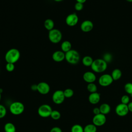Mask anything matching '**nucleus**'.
<instances>
[{"label":"nucleus","mask_w":132,"mask_h":132,"mask_svg":"<svg viewBox=\"0 0 132 132\" xmlns=\"http://www.w3.org/2000/svg\"><path fill=\"white\" fill-rule=\"evenodd\" d=\"M21 56L19 50L15 48L9 50L5 54V60L7 63H16L20 59Z\"/></svg>","instance_id":"1"},{"label":"nucleus","mask_w":132,"mask_h":132,"mask_svg":"<svg viewBox=\"0 0 132 132\" xmlns=\"http://www.w3.org/2000/svg\"><path fill=\"white\" fill-rule=\"evenodd\" d=\"M91 68L95 73H102L105 71L107 69V63L103 59H96L93 60V62L91 66Z\"/></svg>","instance_id":"2"},{"label":"nucleus","mask_w":132,"mask_h":132,"mask_svg":"<svg viewBox=\"0 0 132 132\" xmlns=\"http://www.w3.org/2000/svg\"><path fill=\"white\" fill-rule=\"evenodd\" d=\"M80 59L79 53L75 50H71L65 53V60L71 64H77Z\"/></svg>","instance_id":"3"},{"label":"nucleus","mask_w":132,"mask_h":132,"mask_svg":"<svg viewBox=\"0 0 132 132\" xmlns=\"http://www.w3.org/2000/svg\"><path fill=\"white\" fill-rule=\"evenodd\" d=\"M48 38L52 43L57 44L61 41L62 38V35L60 30L54 28L48 31Z\"/></svg>","instance_id":"4"},{"label":"nucleus","mask_w":132,"mask_h":132,"mask_svg":"<svg viewBox=\"0 0 132 132\" xmlns=\"http://www.w3.org/2000/svg\"><path fill=\"white\" fill-rule=\"evenodd\" d=\"M25 109L24 104L20 102L16 101L12 103L9 106L10 112L13 115L18 116L22 114Z\"/></svg>","instance_id":"5"},{"label":"nucleus","mask_w":132,"mask_h":132,"mask_svg":"<svg viewBox=\"0 0 132 132\" xmlns=\"http://www.w3.org/2000/svg\"><path fill=\"white\" fill-rule=\"evenodd\" d=\"M52 111L53 109L50 105L44 104L39 107L37 112L40 117L45 118L50 117Z\"/></svg>","instance_id":"6"},{"label":"nucleus","mask_w":132,"mask_h":132,"mask_svg":"<svg viewBox=\"0 0 132 132\" xmlns=\"http://www.w3.org/2000/svg\"><path fill=\"white\" fill-rule=\"evenodd\" d=\"M65 98L63 91L61 90L55 91L52 95L53 102L57 105L62 104L64 102Z\"/></svg>","instance_id":"7"},{"label":"nucleus","mask_w":132,"mask_h":132,"mask_svg":"<svg viewBox=\"0 0 132 132\" xmlns=\"http://www.w3.org/2000/svg\"><path fill=\"white\" fill-rule=\"evenodd\" d=\"M113 81V80L109 74H104L102 75L98 79V83L102 87H107L110 86Z\"/></svg>","instance_id":"8"},{"label":"nucleus","mask_w":132,"mask_h":132,"mask_svg":"<svg viewBox=\"0 0 132 132\" xmlns=\"http://www.w3.org/2000/svg\"><path fill=\"white\" fill-rule=\"evenodd\" d=\"M78 16L76 13H72L67 15L65 18L66 24L70 27L75 26L78 22Z\"/></svg>","instance_id":"9"},{"label":"nucleus","mask_w":132,"mask_h":132,"mask_svg":"<svg viewBox=\"0 0 132 132\" xmlns=\"http://www.w3.org/2000/svg\"><path fill=\"white\" fill-rule=\"evenodd\" d=\"M106 122V117L102 113L94 115L92 119V123L96 126H103L105 124Z\"/></svg>","instance_id":"10"},{"label":"nucleus","mask_w":132,"mask_h":132,"mask_svg":"<svg viewBox=\"0 0 132 132\" xmlns=\"http://www.w3.org/2000/svg\"><path fill=\"white\" fill-rule=\"evenodd\" d=\"M115 112L116 114L120 117H124L126 116L129 112L127 105L120 103L118 104L115 108Z\"/></svg>","instance_id":"11"},{"label":"nucleus","mask_w":132,"mask_h":132,"mask_svg":"<svg viewBox=\"0 0 132 132\" xmlns=\"http://www.w3.org/2000/svg\"><path fill=\"white\" fill-rule=\"evenodd\" d=\"M50 91V86L46 82L42 81L37 84V91L43 95L47 94Z\"/></svg>","instance_id":"12"},{"label":"nucleus","mask_w":132,"mask_h":132,"mask_svg":"<svg viewBox=\"0 0 132 132\" xmlns=\"http://www.w3.org/2000/svg\"><path fill=\"white\" fill-rule=\"evenodd\" d=\"M93 23L90 20H85L80 24V29L84 32L91 31L93 28Z\"/></svg>","instance_id":"13"},{"label":"nucleus","mask_w":132,"mask_h":132,"mask_svg":"<svg viewBox=\"0 0 132 132\" xmlns=\"http://www.w3.org/2000/svg\"><path fill=\"white\" fill-rule=\"evenodd\" d=\"M82 78L88 84L94 82L96 79L95 73L91 71H87L83 74Z\"/></svg>","instance_id":"14"},{"label":"nucleus","mask_w":132,"mask_h":132,"mask_svg":"<svg viewBox=\"0 0 132 132\" xmlns=\"http://www.w3.org/2000/svg\"><path fill=\"white\" fill-rule=\"evenodd\" d=\"M52 57L54 61L60 62L65 59V53L62 51H56L53 53Z\"/></svg>","instance_id":"15"},{"label":"nucleus","mask_w":132,"mask_h":132,"mask_svg":"<svg viewBox=\"0 0 132 132\" xmlns=\"http://www.w3.org/2000/svg\"><path fill=\"white\" fill-rule=\"evenodd\" d=\"M101 99L100 94L98 92L90 93L88 96V101L91 104L95 105L97 104Z\"/></svg>","instance_id":"16"},{"label":"nucleus","mask_w":132,"mask_h":132,"mask_svg":"<svg viewBox=\"0 0 132 132\" xmlns=\"http://www.w3.org/2000/svg\"><path fill=\"white\" fill-rule=\"evenodd\" d=\"M101 113H102L104 115L108 114L111 110L110 106L107 103H103L101 104L99 107Z\"/></svg>","instance_id":"17"},{"label":"nucleus","mask_w":132,"mask_h":132,"mask_svg":"<svg viewBox=\"0 0 132 132\" xmlns=\"http://www.w3.org/2000/svg\"><path fill=\"white\" fill-rule=\"evenodd\" d=\"M71 48H72V44L70 41L68 40L64 41L63 42H62L61 44V51L63 52L64 53L71 50Z\"/></svg>","instance_id":"18"},{"label":"nucleus","mask_w":132,"mask_h":132,"mask_svg":"<svg viewBox=\"0 0 132 132\" xmlns=\"http://www.w3.org/2000/svg\"><path fill=\"white\" fill-rule=\"evenodd\" d=\"M54 25L55 24L53 20L51 19H46L44 22V26L45 28L48 31L54 29Z\"/></svg>","instance_id":"19"},{"label":"nucleus","mask_w":132,"mask_h":132,"mask_svg":"<svg viewBox=\"0 0 132 132\" xmlns=\"http://www.w3.org/2000/svg\"><path fill=\"white\" fill-rule=\"evenodd\" d=\"M122 72L119 69H114L111 74V76L114 80H118L121 78L122 76Z\"/></svg>","instance_id":"20"},{"label":"nucleus","mask_w":132,"mask_h":132,"mask_svg":"<svg viewBox=\"0 0 132 132\" xmlns=\"http://www.w3.org/2000/svg\"><path fill=\"white\" fill-rule=\"evenodd\" d=\"M5 132H15L16 128L15 125L11 122L6 123L4 127Z\"/></svg>","instance_id":"21"},{"label":"nucleus","mask_w":132,"mask_h":132,"mask_svg":"<svg viewBox=\"0 0 132 132\" xmlns=\"http://www.w3.org/2000/svg\"><path fill=\"white\" fill-rule=\"evenodd\" d=\"M93 58L90 56H85L82 59V63L86 67H91L93 62Z\"/></svg>","instance_id":"22"},{"label":"nucleus","mask_w":132,"mask_h":132,"mask_svg":"<svg viewBox=\"0 0 132 132\" xmlns=\"http://www.w3.org/2000/svg\"><path fill=\"white\" fill-rule=\"evenodd\" d=\"M96 126L92 124H88L84 127V132H96Z\"/></svg>","instance_id":"23"},{"label":"nucleus","mask_w":132,"mask_h":132,"mask_svg":"<svg viewBox=\"0 0 132 132\" xmlns=\"http://www.w3.org/2000/svg\"><path fill=\"white\" fill-rule=\"evenodd\" d=\"M87 89L90 93H92L96 92L97 90V88L96 85L94 82H92L88 84L87 86Z\"/></svg>","instance_id":"24"},{"label":"nucleus","mask_w":132,"mask_h":132,"mask_svg":"<svg viewBox=\"0 0 132 132\" xmlns=\"http://www.w3.org/2000/svg\"><path fill=\"white\" fill-rule=\"evenodd\" d=\"M71 132H84V127L79 124H74L71 128Z\"/></svg>","instance_id":"25"},{"label":"nucleus","mask_w":132,"mask_h":132,"mask_svg":"<svg viewBox=\"0 0 132 132\" xmlns=\"http://www.w3.org/2000/svg\"><path fill=\"white\" fill-rule=\"evenodd\" d=\"M50 117L51 118L54 120H58L61 117V113L60 112L56 110H53Z\"/></svg>","instance_id":"26"},{"label":"nucleus","mask_w":132,"mask_h":132,"mask_svg":"<svg viewBox=\"0 0 132 132\" xmlns=\"http://www.w3.org/2000/svg\"><path fill=\"white\" fill-rule=\"evenodd\" d=\"M124 89L125 91L130 96H132V83L131 82H127L125 84Z\"/></svg>","instance_id":"27"},{"label":"nucleus","mask_w":132,"mask_h":132,"mask_svg":"<svg viewBox=\"0 0 132 132\" xmlns=\"http://www.w3.org/2000/svg\"><path fill=\"white\" fill-rule=\"evenodd\" d=\"M64 95L66 98H70L74 95V91L71 88H67L63 91Z\"/></svg>","instance_id":"28"},{"label":"nucleus","mask_w":132,"mask_h":132,"mask_svg":"<svg viewBox=\"0 0 132 132\" xmlns=\"http://www.w3.org/2000/svg\"><path fill=\"white\" fill-rule=\"evenodd\" d=\"M7 114V110L6 107L0 104V119L3 118L6 116Z\"/></svg>","instance_id":"29"},{"label":"nucleus","mask_w":132,"mask_h":132,"mask_svg":"<svg viewBox=\"0 0 132 132\" xmlns=\"http://www.w3.org/2000/svg\"><path fill=\"white\" fill-rule=\"evenodd\" d=\"M6 70L9 72H11L13 71V70L15 69V65L14 63H7L5 66Z\"/></svg>","instance_id":"30"},{"label":"nucleus","mask_w":132,"mask_h":132,"mask_svg":"<svg viewBox=\"0 0 132 132\" xmlns=\"http://www.w3.org/2000/svg\"><path fill=\"white\" fill-rule=\"evenodd\" d=\"M129 97L127 95H124L121 97V102L122 104L127 105L129 103Z\"/></svg>","instance_id":"31"},{"label":"nucleus","mask_w":132,"mask_h":132,"mask_svg":"<svg viewBox=\"0 0 132 132\" xmlns=\"http://www.w3.org/2000/svg\"><path fill=\"white\" fill-rule=\"evenodd\" d=\"M74 8L76 11H80L84 8V4L76 2L74 5Z\"/></svg>","instance_id":"32"},{"label":"nucleus","mask_w":132,"mask_h":132,"mask_svg":"<svg viewBox=\"0 0 132 132\" xmlns=\"http://www.w3.org/2000/svg\"><path fill=\"white\" fill-rule=\"evenodd\" d=\"M107 63L110 62L112 60V55L109 53H106L104 55L103 58Z\"/></svg>","instance_id":"33"},{"label":"nucleus","mask_w":132,"mask_h":132,"mask_svg":"<svg viewBox=\"0 0 132 132\" xmlns=\"http://www.w3.org/2000/svg\"><path fill=\"white\" fill-rule=\"evenodd\" d=\"M50 132H62V131L59 127L55 126L51 129Z\"/></svg>","instance_id":"34"},{"label":"nucleus","mask_w":132,"mask_h":132,"mask_svg":"<svg viewBox=\"0 0 132 132\" xmlns=\"http://www.w3.org/2000/svg\"><path fill=\"white\" fill-rule=\"evenodd\" d=\"M93 111V114L94 115H96V114L101 113L99 107H95V108H94L93 109V111Z\"/></svg>","instance_id":"35"},{"label":"nucleus","mask_w":132,"mask_h":132,"mask_svg":"<svg viewBox=\"0 0 132 132\" xmlns=\"http://www.w3.org/2000/svg\"><path fill=\"white\" fill-rule=\"evenodd\" d=\"M30 89L31 90L35 91H37V84H33L30 86Z\"/></svg>","instance_id":"36"},{"label":"nucleus","mask_w":132,"mask_h":132,"mask_svg":"<svg viewBox=\"0 0 132 132\" xmlns=\"http://www.w3.org/2000/svg\"><path fill=\"white\" fill-rule=\"evenodd\" d=\"M127 106H128V108L129 111L132 112V102H129L127 104Z\"/></svg>","instance_id":"37"},{"label":"nucleus","mask_w":132,"mask_h":132,"mask_svg":"<svg viewBox=\"0 0 132 132\" xmlns=\"http://www.w3.org/2000/svg\"><path fill=\"white\" fill-rule=\"evenodd\" d=\"M77 2H78V3H85L87 0H76Z\"/></svg>","instance_id":"38"},{"label":"nucleus","mask_w":132,"mask_h":132,"mask_svg":"<svg viewBox=\"0 0 132 132\" xmlns=\"http://www.w3.org/2000/svg\"><path fill=\"white\" fill-rule=\"evenodd\" d=\"M54 1H55V2H60L62 1L63 0H54Z\"/></svg>","instance_id":"39"},{"label":"nucleus","mask_w":132,"mask_h":132,"mask_svg":"<svg viewBox=\"0 0 132 132\" xmlns=\"http://www.w3.org/2000/svg\"><path fill=\"white\" fill-rule=\"evenodd\" d=\"M125 1H126L127 2H129V3H132V0H125Z\"/></svg>","instance_id":"40"},{"label":"nucleus","mask_w":132,"mask_h":132,"mask_svg":"<svg viewBox=\"0 0 132 132\" xmlns=\"http://www.w3.org/2000/svg\"><path fill=\"white\" fill-rule=\"evenodd\" d=\"M0 92H1V93L3 92V89H1V88H0Z\"/></svg>","instance_id":"41"},{"label":"nucleus","mask_w":132,"mask_h":132,"mask_svg":"<svg viewBox=\"0 0 132 132\" xmlns=\"http://www.w3.org/2000/svg\"><path fill=\"white\" fill-rule=\"evenodd\" d=\"M1 93L0 92V101H1V97H2V95H1Z\"/></svg>","instance_id":"42"}]
</instances>
